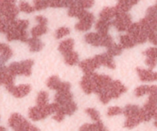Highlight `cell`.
<instances>
[{"instance_id":"3957f363","label":"cell","mask_w":157,"mask_h":131,"mask_svg":"<svg viewBox=\"0 0 157 131\" xmlns=\"http://www.w3.org/2000/svg\"><path fill=\"white\" fill-rule=\"evenodd\" d=\"M19 12V9L16 5V0H0V16L8 22L15 20Z\"/></svg>"},{"instance_id":"ab89813d","label":"cell","mask_w":157,"mask_h":131,"mask_svg":"<svg viewBox=\"0 0 157 131\" xmlns=\"http://www.w3.org/2000/svg\"><path fill=\"white\" fill-rule=\"evenodd\" d=\"M86 113L91 117V119L94 121L98 122L100 121V116H99V113L96 110L93 109V108H87L86 110Z\"/></svg>"},{"instance_id":"603a6c76","label":"cell","mask_w":157,"mask_h":131,"mask_svg":"<svg viewBox=\"0 0 157 131\" xmlns=\"http://www.w3.org/2000/svg\"><path fill=\"white\" fill-rule=\"evenodd\" d=\"M74 47V40L72 39H68V40H63L59 45V51L63 55L68 53L73 50Z\"/></svg>"},{"instance_id":"db71d44e","label":"cell","mask_w":157,"mask_h":131,"mask_svg":"<svg viewBox=\"0 0 157 131\" xmlns=\"http://www.w3.org/2000/svg\"><path fill=\"white\" fill-rule=\"evenodd\" d=\"M154 125H155V126H156V127H157V120H156V121L155 122V123H154Z\"/></svg>"},{"instance_id":"816d5d0a","label":"cell","mask_w":157,"mask_h":131,"mask_svg":"<svg viewBox=\"0 0 157 131\" xmlns=\"http://www.w3.org/2000/svg\"><path fill=\"white\" fill-rule=\"evenodd\" d=\"M0 130H6V129L3 126H0Z\"/></svg>"},{"instance_id":"60d3db41","label":"cell","mask_w":157,"mask_h":131,"mask_svg":"<svg viewBox=\"0 0 157 131\" xmlns=\"http://www.w3.org/2000/svg\"><path fill=\"white\" fill-rule=\"evenodd\" d=\"M149 86L147 85H143L140 86V87H137L135 90V95L138 97L140 96H143L144 95L148 94L149 93Z\"/></svg>"},{"instance_id":"6da1fadb","label":"cell","mask_w":157,"mask_h":131,"mask_svg":"<svg viewBox=\"0 0 157 131\" xmlns=\"http://www.w3.org/2000/svg\"><path fill=\"white\" fill-rule=\"evenodd\" d=\"M29 25V21L25 19H15L10 22L6 33L8 41L19 40L21 42H26L29 39L26 32Z\"/></svg>"},{"instance_id":"f907efd6","label":"cell","mask_w":157,"mask_h":131,"mask_svg":"<svg viewBox=\"0 0 157 131\" xmlns=\"http://www.w3.org/2000/svg\"><path fill=\"white\" fill-rule=\"evenodd\" d=\"M153 118L155 119V120H157V106H155V110H154V113H153Z\"/></svg>"},{"instance_id":"7dc6e473","label":"cell","mask_w":157,"mask_h":131,"mask_svg":"<svg viewBox=\"0 0 157 131\" xmlns=\"http://www.w3.org/2000/svg\"><path fill=\"white\" fill-rule=\"evenodd\" d=\"M146 64L147 65L150 70H152V69L155 68V66H156L157 60H155V59H152V58H149V57H147L146 60Z\"/></svg>"},{"instance_id":"484cf974","label":"cell","mask_w":157,"mask_h":131,"mask_svg":"<svg viewBox=\"0 0 157 131\" xmlns=\"http://www.w3.org/2000/svg\"><path fill=\"white\" fill-rule=\"evenodd\" d=\"M120 45L125 49H130V48L134 47L136 45L135 40L129 35H122L120 37Z\"/></svg>"},{"instance_id":"ac0fdd59","label":"cell","mask_w":157,"mask_h":131,"mask_svg":"<svg viewBox=\"0 0 157 131\" xmlns=\"http://www.w3.org/2000/svg\"><path fill=\"white\" fill-rule=\"evenodd\" d=\"M118 10L116 6L105 7L99 13V19L105 21H113L118 13Z\"/></svg>"},{"instance_id":"f6af8a7d","label":"cell","mask_w":157,"mask_h":131,"mask_svg":"<svg viewBox=\"0 0 157 131\" xmlns=\"http://www.w3.org/2000/svg\"><path fill=\"white\" fill-rule=\"evenodd\" d=\"M10 23L3 17L0 16V33H6Z\"/></svg>"},{"instance_id":"52a82bcc","label":"cell","mask_w":157,"mask_h":131,"mask_svg":"<svg viewBox=\"0 0 157 131\" xmlns=\"http://www.w3.org/2000/svg\"><path fill=\"white\" fill-rule=\"evenodd\" d=\"M128 34L135 40L136 44H143L148 40V33L140 25V22L132 23L127 29Z\"/></svg>"},{"instance_id":"4dcf8cb0","label":"cell","mask_w":157,"mask_h":131,"mask_svg":"<svg viewBox=\"0 0 157 131\" xmlns=\"http://www.w3.org/2000/svg\"><path fill=\"white\" fill-rule=\"evenodd\" d=\"M149 99H148L147 103H150V104L156 106L157 105V86L152 85L149 86Z\"/></svg>"},{"instance_id":"f35d334b","label":"cell","mask_w":157,"mask_h":131,"mask_svg":"<svg viewBox=\"0 0 157 131\" xmlns=\"http://www.w3.org/2000/svg\"><path fill=\"white\" fill-rule=\"evenodd\" d=\"M70 33V30L69 28H66V27H61V28L58 29L56 31L55 37L57 40H60L63 37H66V36L69 35Z\"/></svg>"},{"instance_id":"74e56055","label":"cell","mask_w":157,"mask_h":131,"mask_svg":"<svg viewBox=\"0 0 157 131\" xmlns=\"http://www.w3.org/2000/svg\"><path fill=\"white\" fill-rule=\"evenodd\" d=\"M19 11H22L25 13H32L35 11L34 6H32L31 5L25 1H21L19 5Z\"/></svg>"},{"instance_id":"d6a6232c","label":"cell","mask_w":157,"mask_h":131,"mask_svg":"<svg viewBox=\"0 0 157 131\" xmlns=\"http://www.w3.org/2000/svg\"><path fill=\"white\" fill-rule=\"evenodd\" d=\"M0 53L7 60L13 56V50L10 46L6 43H0Z\"/></svg>"},{"instance_id":"d6986e66","label":"cell","mask_w":157,"mask_h":131,"mask_svg":"<svg viewBox=\"0 0 157 131\" xmlns=\"http://www.w3.org/2000/svg\"><path fill=\"white\" fill-rule=\"evenodd\" d=\"M96 56L99 60L101 66L102 65L104 67H106L108 68L112 69V70H114L116 68V64L113 61V57L110 56L109 54L107 53V52L106 53L100 54V55H96Z\"/></svg>"},{"instance_id":"1f68e13d","label":"cell","mask_w":157,"mask_h":131,"mask_svg":"<svg viewBox=\"0 0 157 131\" xmlns=\"http://www.w3.org/2000/svg\"><path fill=\"white\" fill-rule=\"evenodd\" d=\"M108 51H107V53L109 54L112 56H120V54L123 52V46L121 45H118L116 43H112L110 46H109L107 47Z\"/></svg>"},{"instance_id":"8992f818","label":"cell","mask_w":157,"mask_h":131,"mask_svg":"<svg viewBox=\"0 0 157 131\" xmlns=\"http://www.w3.org/2000/svg\"><path fill=\"white\" fill-rule=\"evenodd\" d=\"M85 40L87 43L94 46H104L108 47L113 43L111 36H101L96 33H90L85 36Z\"/></svg>"},{"instance_id":"bcb514c9","label":"cell","mask_w":157,"mask_h":131,"mask_svg":"<svg viewBox=\"0 0 157 131\" xmlns=\"http://www.w3.org/2000/svg\"><path fill=\"white\" fill-rule=\"evenodd\" d=\"M148 40H149L150 43L156 46L157 45V32H151L148 34Z\"/></svg>"},{"instance_id":"11a10c76","label":"cell","mask_w":157,"mask_h":131,"mask_svg":"<svg viewBox=\"0 0 157 131\" xmlns=\"http://www.w3.org/2000/svg\"><path fill=\"white\" fill-rule=\"evenodd\" d=\"M154 6H155V8H156V9H157V2H156V3H155V5H154Z\"/></svg>"},{"instance_id":"7c38bea8","label":"cell","mask_w":157,"mask_h":131,"mask_svg":"<svg viewBox=\"0 0 157 131\" xmlns=\"http://www.w3.org/2000/svg\"><path fill=\"white\" fill-rule=\"evenodd\" d=\"M127 88L120 80H113L109 87V93L112 99L119 98L123 93H126Z\"/></svg>"},{"instance_id":"277c9868","label":"cell","mask_w":157,"mask_h":131,"mask_svg":"<svg viewBox=\"0 0 157 131\" xmlns=\"http://www.w3.org/2000/svg\"><path fill=\"white\" fill-rule=\"evenodd\" d=\"M9 126L17 131H38L36 126L32 124L19 114H13L9 119Z\"/></svg>"},{"instance_id":"ee69618b","label":"cell","mask_w":157,"mask_h":131,"mask_svg":"<svg viewBox=\"0 0 157 131\" xmlns=\"http://www.w3.org/2000/svg\"><path fill=\"white\" fill-rule=\"evenodd\" d=\"M145 56H146V57H149V58L155 59L157 60V48L156 47H151L149 49H146L144 52H143Z\"/></svg>"},{"instance_id":"8fae6325","label":"cell","mask_w":157,"mask_h":131,"mask_svg":"<svg viewBox=\"0 0 157 131\" xmlns=\"http://www.w3.org/2000/svg\"><path fill=\"white\" fill-rule=\"evenodd\" d=\"M46 85L49 89L56 91L70 90L71 85L69 83L62 82L58 76H52L48 79Z\"/></svg>"},{"instance_id":"ba28073f","label":"cell","mask_w":157,"mask_h":131,"mask_svg":"<svg viewBox=\"0 0 157 131\" xmlns=\"http://www.w3.org/2000/svg\"><path fill=\"white\" fill-rule=\"evenodd\" d=\"M132 24V19L130 15L127 13L118 12L116 17L112 21V25L116 27L119 32L127 31L129 27Z\"/></svg>"},{"instance_id":"5b68a950","label":"cell","mask_w":157,"mask_h":131,"mask_svg":"<svg viewBox=\"0 0 157 131\" xmlns=\"http://www.w3.org/2000/svg\"><path fill=\"white\" fill-rule=\"evenodd\" d=\"M34 61L32 60H26L21 62H14L9 66L8 70L14 76H29L32 74V67Z\"/></svg>"},{"instance_id":"2e32d148","label":"cell","mask_w":157,"mask_h":131,"mask_svg":"<svg viewBox=\"0 0 157 131\" xmlns=\"http://www.w3.org/2000/svg\"><path fill=\"white\" fill-rule=\"evenodd\" d=\"M140 0H118V3L116 6L119 12L128 13L133 6L136 5Z\"/></svg>"},{"instance_id":"7402d4cb","label":"cell","mask_w":157,"mask_h":131,"mask_svg":"<svg viewBox=\"0 0 157 131\" xmlns=\"http://www.w3.org/2000/svg\"><path fill=\"white\" fill-rule=\"evenodd\" d=\"M79 130L81 131H104L106 130V128L105 127V126L103 125L102 122L98 121L96 122L95 123H86V124H84L83 126H81L79 128Z\"/></svg>"},{"instance_id":"b9f144b4","label":"cell","mask_w":157,"mask_h":131,"mask_svg":"<svg viewBox=\"0 0 157 131\" xmlns=\"http://www.w3.org/2000/svg\"><path fill=\"white\" fill-rule=\"evenodd\" d=\"M123 110L119 106H111L108 109L107 111V115L109 117H113V116L120 115V114H123Z\"/></svg>"},{"instance_id":"cb8c5ba5","label":"cell","mask_w":157,"mask_h":131,"mask_svg":"<svg viewBox=\"0 0 157 131\" xmlns=\"http://www.w3.org/2000/svg\"><path fill=\"white\" fill-rule=\"evenodd\" d=\"M141 122L143 121V119H142L141 112H140V114H138V115L126 117V120L124 123V127L132 129V128L136 127V126H138Z\"/></svg>"},{"instance_id":"e575fe53","label":"cell","mask_w":157,"mask_h":131,"mask_svg":"<svg viewBox=\"0 0 157 131\" xmlns=\"http://www.w3.org/2000/svg\"><path fill=\"white\" fill-rule=\"evenodd\" d=\"M48 101H49V94L47 92H39L37 96V100H36L37 106H46L48 104Z\"/></svg>"},{"instance_id":"d590c367","label":"cell","mask_w":157,"mask_h":131,"mask_svg":"<svg viewBox=\"0 0 157 131\" xmlns=\"http://www.w3.org/2000/svg\"><path fill=\"white\" fill-rule=\"evenodd\" d=\"M63 108V111L66 114V115L71 116L77 110V105L76 103H74L73 101L70 102V103H67V104L64 105V106H61Z\"/></svg>"},{"instance_id":"4fadbf2b","label":"cell","mask_w":157,"mask_h":131,"mask_svg":"<svg viewBox=\"0 0 157 131\" xmlns=\"http://www.w3.org/2000/svg\"><path fill=\"white\" fill-rule=\"evenodd\" d=\"M72 98L73 95L70 92V90H59L57 91L56 94L55 95V102L63 106L72 102Z\"/></svg>"},{"instance_id":"5bb4252c","label":"cell","mask_w":157,"mask_h":131,"mask_svg":"<svg viewBox=\"0 0 157 131\" xmlns=\"http://www.w3.org/2000/svg\"><path fill=\"white\" fill-rule=\"evenodd\" d=\"M136 72L140 80L143 82H154L157 80V73L152 71V70H145L138 67Z\"/></svg>"},{"instance_id":"f1b7e54d","label":"cell","mask_w":157,"mask_h":131,"mask_svg":"<svg viewBox=\"0 0 157 131\" xmlns=\"http://www.w3.org/2000/svg\"><path fill=\"white\" fill-rule=\"evenodd\" d=\"M123 110V114H124L126 117L138 115V114H140V108L136 105H127V106H125Z\"/></svg>"},{"instance_id":"4316f807","label":"cell","mask_w":157,"mask_h":131,"mask_svg":"<svg viewBox=\"0 0 157 131\" xmlns=\"http://www.w3.org/2000/svg\"><path fill=\"white\" fill-rule=\"evenodd\" d=\"M63 56H64L65 63L69 66H74L78 63V53L76 52H74L73 50L63 55Z\"/></svg>"},{"instance_id":"30bf717a","label":"cell","mask_w":157,"mask_h":131,"mask_svg":"<svg viewBox=\"0 0 157 131\" xmlns=\"http://www.w3.org/2000/svg\"><path fill=\"white\" fill-rule=\"evenodd\" d=\"M78 66L82 70L84 74L89 75L94 73L95 70L99 68L101 65L99 63V60L95 56L93 59H87V60H83L78 63Z\"/></svg>"},{"instance_id":"f546056e","label":"cell","mask_w":157,"mask_h":131,"mask_svg":"<svg viewBox=\"0 0 157 131\" xmlns=\"http://www.w3.org/2000/svg\"><path fill=\"white\" fill-rule=\"evenodd\" d=\"M48 29L47 25H43V24H39L36 26L33 27L31 30V34L34 37H39L42 35H44L47 33Z\"/></svg>"},{"instance_id":"e0dca14e","label":"cell","mask_w":157,"mask_h":131,"mask_svg":"<svg viewBox=\"0 0 157 131\" xmlns=\"http://www.w3.org/2000/svg\"><path fill=\"white\" fill-rule=\"evenodd\" d=\"M81 88L84 91V93L86 94H91L93 93V89H94V84H93V79H92L91 74L86 75L82 77V80L80 82Z\"/></svg>"},{"instance_id":"ffe728a7","label":"cell","mask_w":157,"mask_h":131,"mask_svg":"<svg viewBox=\"0 0 157 131\" xmlns=\"http://www.w3.org/2000/svg\"><path fill=\"white\" fill-rule=\"evenodd\" d=\"M112 25V21H105L99 19L96 23V29L101 36L108 35L109 27Z\"/></svg>"},{"instance_id":"c3c4849f","label":"cell","mask_w":157,"mask_h":131,"mask_svg":"<svg viewBox=\"0 0 157 131\" xmlns=\"http://www.w3.org/2000/svg\"><path fill=\"white\" fill-rule=\"evenodd\" d=\"M36 21L39 22V24H43V25H47L48 23V19L46 17L43 16H37L36 18Z\"/></svg>"},{"instance_id":"9c48e42d","label":"cell","mask_w":157,"mask_h":131,"mask_svg":"<svg viewBox=\"0 0 157 131\" xmlns=\"http://www.w3.org/2000/svg\"><path fill=\"white\" fill-rule=\"evenodd\" d=\"M78 19H79V22L75 25V29L78 31L85 32L88 31L91 29L93 22H94L95 17L93 13L86 11V13Z\"/></svg>"},{"instance_id":"d4e9b609","label":"cell","mask_w":157,"mask_h":131,"mask_svg":"<svg viewBox=\"0 0 157 131\" xmlns=\"http://www.w3.org/2000/svg\"><path fill=\"white\" fill-rule=\"evenodd\" d=\"M94 3V0H69L68 8L71 6H78L85 10H87V9H90L91 7H93Z\"/></svg>"},{"instance_id":"83f0119b","label":"cell","mask_w":157,"mask_h":131,"mask_svg":"<svg viewBox=\"0 0 157 131\" xmlns=\"http://www.w3.org/2000/svg\"><path fill=\"white\" fill-rule=\"evenodd\" d=\"M86 10L85 9L82 8L78 6H71L69 7V11H68V15L70 17H76L78 19L81 17Z\"/></svg>"},{"instance_id":"f5cc1de1","label":"cell","mask_w":157,"mask_h":131,"mask_svg":"<svg viewBox=\"0 0 157 131\" xmlns=\"http://www.w3.org/2000/svg\"><path fill=\"white\" fill-rule=\"evenodd\" d=\"M1 69H2V67H0V72H1ZM0 85H2V82H1V78H0Z\"/></svg>"},{"instance_id":"44dd1931","label":"cell","mask_w":157,"mask_h":131,"mask_svg":"<svg viewBox=\"0 0 157 131\" xmlns=\"http://www.w3.org/2000/svg\"><path fill=\"white\" fill-rule=\"evenodd\" d=\"M26 43L29 46V50L33 52H39L40 50H42L43 46H44V44L42 43L41 40L38 39V37H33L32 38L28 39Z\"/></svg>"},{"instance_id":"8d00e7d4","label":"cell","mask_w":157,"mask_h":131,"mask_svg":"<svg viewBox=\"0 0 157 131\" xmlns=\"http://www.w3.org/2000/svg\"><path fill=\"white\" fill-rule=\"evenodd\" d=\"M33 4H34L35 10L36 11L46 10L49 7L47 0H33Z\"/></svg>"},{"instance_id":"7a4b0ae2","label":"cell","mask_w":157,"mask_h":131,"mask_svg":"<svg viewBox=\"0 0 157 131\" xmlns=\"http://www.w3.org/2000/svg\"><path fill=\"white\" fill-rule=\"evenodd\" d=\"M60 105L57 103L47 104L46 106H36L30 108L29 110V117L33 121L46 119L49 115L54 114L60 108Z\"/></svg>"},{"instance_id":"9a60e30c","label":"cell","mask_w":157,"mask_h":131,"mask_svg":"<svg viewBox=\"0 0 157 131\" xmlns=\"http://www.w3.org/2000/svg\"><path fill=\"white\" fill-rule=\"evenodd\" d=\"M31 91V87L28 84H21V85L14 86L10 93H11L16 98H22L24 96H27Z\"/></svg>"},{"instance_id":"681fc988","label":"cell","mask_w":157,"mask_h":131,"mask_svg":"<svg viewBox=\"0 0 157 131\" xmlns=\"http://www.w3.org/2000/svg\"><path fill=\"white\" fill-rule=\"evenodd\" d=\"M7 61L6 59L4 58L2 55L0 56V67H4V64L6 63V62Z\"/></svg>"},{"instance_id":"7bdbcfd3","label":"cell","mask_w":157,"mask_h":131,"mask_svg":"<svg viewBox=\"0 0 157 131\" xmlns=\"http://www.w3.org/2000/svg\"><path fill=\"white\" fill-rule=\"evenodd\" d=\"M65 117H66V114H65L64 111H63V108L60 106L59 109L54 114V116L52 117V118H53L56 121L61 122L64 120Z\"/></svg>"},{"instance_id":"836d02e7","label":"cell","mask_w":157,"mask_h":131,"mask_svg":"<svg viewBox=\"0 0 157 131\" xmlns=\"http://www.w3.org/2000/svg\"><path fill=\"white\" fill-rule=\"evenodd\" d=\"M49 6L52 8H63L69 6V0H47Z\"/></svg>"}]
</instances>
